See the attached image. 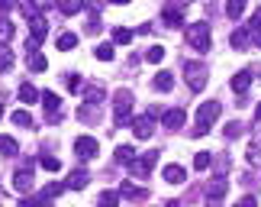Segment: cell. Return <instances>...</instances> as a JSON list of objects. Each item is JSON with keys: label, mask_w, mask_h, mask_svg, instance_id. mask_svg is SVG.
I'll use <instances>...</instances> for the list:
<instances>
[{"label": "cell", "mask_w": 261, "mask_h": 207, "mask_svg": "<svg viewBox=\"0 0 261 207\" xmlns=\"http://www.w3.org/2000/svg\"><path fill=\"white\" fill-rule=\"evenodd\" d=\"M133 104H136V97H133V91H129V87H119V91L113 94V120H116L119 126L133 120Z\"/></svg>", "instance_id": "6da1fadb"}, {"label": "cell", "mask_w": 261, "mask_h": 207, "mask_svg": "<svg viewBox=\"0 0 261 207\" xmlns=\"http://www.w3.org/2000/svg\"><path fill=\"white\" fill-rule=\"evenodd\" d=\"M184 39L197 49V52H206V49H210V39H213V36H210V23H203V19L187 23L184 26Z\"/></svg>", "instance_id": "7a4b0ae2"}, {"label": "cell", "mask_w": 261, "mask_h": 207, "mask_svg": "<svg viewBox=\"0 0 261 207\" xmlns=\"http://www.w3.org/2000/svg\"><path fill=\"white\" fill-rule=\"evenodd\" d=\"M184 68V78H187V87L190 91H203L206 87V78H210V68L203 62H180Z\"/></svg>", "instance_id": "3957f363"}, {"label": "cell", "mask_w": 261, "mask_h": 207, "mask_svg": "<svg viewBox=\"0 0 261 207\" xmlns=\"http://www.w3.org/2000/svg\"><path fill=\"white\" fill-rule=\"evenodd\" d=\"M219 113H223V104H219V101H206V104H200V110H197V123L210 130V126L219 120Z\"/></svg>", "instance_id": "277c9868"}, {"label": "cell", "mask_w": 261, "mask_h": 207, "mask_svg": "<svg viewBox=\"0 0 261 207\" xmlns=\"http://www.w3.org/2000/svg\"><path fill=\"white\" fill-rule=\"evenodd\" d=\"M97 140L94 136H77L74 140V152H77V159H84V162H90V159H97Z\"/></svg>", "instance_id": "5b68a950"}, {"label": "cell", "mask_w": 261, "mask_h": 207, "mask_svg": "<svg viewBox=\"0 0 261 207\" xmlns=\"http://www.w3.org/2000/svg\"><path fill=\"white\" fill-rule=\"evenodd\" d=\"M155 162H158V152H142V155H136V159H133V175H136V178H145V175L155 169Z\"/></svg>", "instance_id": "8992f818"}, {"label": "cell", "mask_w": 261, "mask_h": 207, "mask_svg": "<svg viewBox=\"0 0 261 207\" xmlns=\"http://www.w3.org/2000/svg\"><path fill=\"white\" fill-rule=\"evenodd\" d=\"M133 133H136V140H148L152 136V130H155V117H148V113H142V117H133Z\"/></svg>", "instance_id": "52a82bcc"}, {"label": "cell", "mask_w": 261, "mask_h": 207, "mask_svg": "<svg viewBox=\"0 0 261 207\" xmlns=\"http://www.w3.org/2000/svg\"><path fill=\"white\" fill-rule=\"evenodd\" d=\"M226 191H229V181H226V175H216V178L206 185V201H210V204L223 201V198H226Z\"/></svg>", "instance_id": "ba28073f"}, {"label": "cell", "mask_w": 261, "mask_h": 207, "mask_svg": "<svg viewBox=\"0 0 261 207\" xmlns=\"http://www.w3.org/2000/svg\"><path fill=\"white\" fill-rule=\"evenodd\" d=\"M13 188H16L19 194H29V191H33V188H36L33 169H26V165H23V169H16V175H13Z\"/></svg>", "instance_id": "9c48e42d"}, {"label": "cell", "mask_w": 261, "mask_h": 207, "mask_svg": "<svg viewBox=\"0 0 261 207\" xmlns=\"http://www.w3.org/2000/svg\"><path fill=\"white\" fill-rule=\"evenodd\" d=\"M42 104H45V110H48V120H62V97H58L55 91H42Z\"/></svg>", "instance_id": "30bf717a"}, {"label": "cell", "mask_w": 261, "mask_h": 207, "mask_svg": "<svg viewBox=\"0 0 261 207\" xmlns=\"http://www.w3.org/2000/svg\"><path fill=\"white\" fill-rule=\"evenodd\" d=\"M187 120V113L180 110V107H171V110H165L162 113V123H165V130H180Z\"/></svg>", "instance_id": "8fae6325"}, {"label": "cell", "mask_w": 261, "mask_h": 207, "mask_svg": "<svg viewBox=\"0 0 261 207\" xmlns=\"http://www.w3.org/2000/svg\"><path fill=\"white\" fill-rule=\"evenodd\" d=\"M162 178L165 181H171V185H180V181H187V172H184V165H165L162 169Z\"/></svg>", "instance_id": "7c38bea8"}, {"label": "cell", "mask_w": 261, "mask_h": 207, "mask_svg": "<svg viewBox=\"0 0 261 207\" xmlns=\"http://www.w3.org/2000/svg\"><path fill=\"white\" fill-rule=\"evenodd\" d=\"M248 39H252V33H248V26H236V29H232V36H229V45L242 52V49L248 45Z\"/></svg>", "instance_id": "4fadbf2b"}, {"label": "cell", "mask_w": 261, "mask_h": 207, "mask_svg": "<svg viewBox=\"0 0 261 207\" xmlns=\"http://www.w3.org/2000/svg\"><path fill=\"white\" fill-rule=\"evenodd\" d=\"M229 87H232L236 94H245L248 87H252V72H239V75H232V81H229Z\"/></svg>", "instance_id": "5bb4252c"}, {"label": "cell", "mask_w": 261, "mask_h": 207, "mask_svg": "<svg viewBox=\"0 0 261 207\" xmlns=\"http://www.w3.org/2000/svg\"><path fill=\"white\" fill-rule=\"evenodd\" d=\"M26 68L39 75V72H45V68H48V58L42 52H26Z\"/></svg>", "instance_id": "9a60e30c"}, {"label": "cell", "mask_w": 261, "mask_h": 207, "mask_svg": "<svg viewBox=\"0 0 261 207\" xmlns=\"http://www.w3.org/2000/svg\"><path fill=\"white\" fill-rule=\"evenodd\" d=\"M87 181H90V172H84V169H74L71 175H68V188H71V191L87 188Z\"/></svg>", "instance_id": "2e32d148"}, {"label": "cell", "mask_w": 261, "mask_h": 207, "mask_svg": "<svg viewBox=\"0 0 261 207\" xmlns=\"http://www.w3.org/2000/svg\"><path fill=\"white\" fill-rule=\"evenodd\" d=\"M152 84H155V91H162V94H168L174 87V75L171 72H158L155 78H152Z\"/></svg>", "instance_id": "e0dca14e"}, {"label": "cell", "mask_w": 261, "mask_h": 207, "mask_svg": "<svg viewBox=\"0 0 261 207\" xmlns=\"http://www.w3.org/2000/svg\"><path fill=\"white\" fill-rule=\"evenodd\" d=\"M245 7H248V0H229V4H226V16L239 23V19L245 16Z\"/></svg>", "instance_id": "ac0fdd59"}, {"label": "cell", "mask_w": 261, "mask_h": 207, "mask_svg": "<svg viewBox=\"0 0 261 207\" xmlns=\"http://www.w3.org/2000/svg\"><path fill=\"white\" fill-rule=\"evenodd\" d=\"M119 194H123V198H129V201H145V188H139V185H133V181H123Z\"/></svg>", "instance_id": "d6986e66"}, {"label": "cell", "mask_w": 261, "mask_h": 207, "mask_svg": "<svg viewBox=\"0 0 261 207\" xmlns=\"http://www.w3.org/2000/svg\"><path fill=\"white\" fill-rule=\"evenodd\" d=\"M16 152H19V143L13 136H0V155H4V159H13Z\"/></svg>", "instance_id": "ffe728a7"}, {"label": "cell", "mask_w": 261, "mask_h": 207, "mask_svg": "<svg viewBox=\"0 0 261 207\" xmlns=\"http://www.w3.org/2000/svg\"><path fill=\"white\" fill-rule=\"evenodd\" d=\"M55 7L62 10L65 16H74V13H81V7H84V0H55Z\"/></svg>", "instance_id": "44dd1931"}, {"label": "cell", "mask_w": 261, "mask_h": 207, "mask_svg": "<svg viewBox=\"0 0 261 207\" xmlns=\"http://www.w3.org/2000/svg\"><path fill=\"white\" fill-rule=\"evenodd\" d=\"M19 101H23V104H36V101H42V94L26 81V84H19Z\"/></svg>", "instance_id": "7402d4cb"}, {"label": "cell", "mask_w": 261, "mask_h": 207, "mask_svg": "<svg viewBox=\"0 0 261 207\" xmlns=\"http://www.w3.org/2000/svg\"><path fill=\"white\" fill-rule=\"evenodd\" d=\"M133 29H126V26H116L113 29V45H129V42H133Z\"/></svg>", "instance_id": "603a6c76"}, {"label": "cell", "mask_w": 261, "mask_h": 207, "mask_svg": "<svg viewBox=\"0 0 261 207\" xmlns=\"http://www.w3.org/2000/svg\"><path fill=\"white\" fill-rule=\"evenodd\" d=\"M136 149H133V146H119V149H116V162L119 165H133V159H136Z\"/></svg>", "instance_id": "cb8c5ba5"}, {"label": "cell", "mask_w": 261, "mask_h": 207, "mask_svg": "<svg viewBox=\"0 0 261 207\" xmlns=\"http://www.w3.org/2000/svg\"><path fill=\"white\" fill-rule=\"evenodd\" d=\"M81 94H84V101H87V104H100V101H103V91H100L97 84H84V91H81Z\"/></svg>", "instance_id": "d4e9b609"}, {"label": "cell", "mask_w": 261, "mask_h": 207, "mask_svg": "<svg viewBox=\"0 0 261 207\" xmlns=\"http://www.w3.org/2000/svg\"><path fill=\"white\" fill-rule=\"evenodd\" d=\"M94 55L100 58V62H113V55H116V52H113V42H100V45L94 49Z\"/></svg>", "instance_id": "484cf974"}, {"label": "cell", "mask_w": 261, "mask_h": 207, "mask_svg": "<svg viewBox=\"0 0 261 207\" xmlns=\"http://www.w3.org/2000/svg\"><path fill=\"white\" fill-rule=\"evenodd\" d=\"M213 159H216V155H210V152H197L194 155V169L197 172H206L210 165H213Z\"/></svg>", "instance_id": "4316f807"}, {"label": "cell", "mask_w": 261, "mask_h": 207, "mask_svg": "<svg viewBox=\"0 0 261 207\" xmlns=\"http://www.w3.org/2000/svg\"><path fill=\"white\" fill-rule=\"evenodd\" d=\"M245 159L252 162V165H258V162H261V140H252V143H248V149H245Z\"/></svg>", "instance_id": "83f0119b"}, {"label": "cell", "mask_w": 261, "mask_h": 207, "mask_svg": "<svg viewBox=\"0 0 261 207\" xmlns=\"http://www.w3.org/2000/svg\"><path fill=\"white\" fill-rule=\"evenodd\" d=\"M97 207H119V191H103L97 198Z\"/></svg>", "instance_id": "f1b7e54d"}, {"label": "cell", "mask_w": 261, "mask_h": 207, "mask_svg": "<svg viewBox=\"0 0 261 207\" xmlns=\"http://www.w3.org/2000/svg\"><path fill=\"white\" fill-rule=\"evenodd\" d=\"M10 39H13V23L7 16H0V45H7Z\"/></svg>", "instance_id": "f546056e"}, {"label": "cell", "mask_w": 261, "mask_h": 207, "mask_svg": "<svg viewBox=\"0 0 261 207\" xmlns=\"http://www.w3.org/2000/svg\"><path fill=\"white\" fill-rule=\"evenodd\" d=\"M77 120H84V123H97V104H90V107H77Z\"/></svg>", "instance_id": "4dcf8cb0"}, {"label": "cell", "mask_w": 261, "mask_h": 207, "mask_svg": "<svg viewBox=\"0 0 261 207\" xmlns=\"http://www.w3.org/2000/svg\"><path fill=\"white\" fill-rule=\"evenodd\" d=\"M165 23H168V26H184V13H180V10H174V7H168V10H165Z\"/></svg>", "instance_id": "1f68e13d"}, {"label": "cell", "mask_w": 261, "mask_h": 207, "mask_svg": "<svg viewBox=\"0 0 261 207\" xmlns=\"http://www.w3.org/2000/svg\"><path fill=\"white\" fill-rule=\"evenodd\" d=\"M39 165H42L45 172H52V175H55V172H62V162H58L55 155H42V159H39Z\"/></svg>", "instance_id": "d6a6232c"}, {"label": "cell", "mask_w": 261, "mask_h": 207, "mask_svg": "<svg viewBox=\"0 0 261 207\" xmlns=\"http://www.w3.org/2000/svg\"><path fill=\"white\" fill-rule=\"evenodd\" d=\"M13 68V52L7 45H0V72H10Z\"/></svg>", "instance_id": "836d02e7"}, {"label": "cell", "mask_w": 261, "mask_h": 207, "mask_svg": "<svg viewBox=\"0 0 261 207\" xmlns=\"http://www.w3.org/2000/svg\"><path fill=\"white\" fill-rule=\"evenodd\" d=\"M16 126H33V113L29 110H13V117H10Z\"/></svg>", "instance_id": "e575fe53"}, {"label": "cell", "mask_w": 261, "mask_h": 207, "mask_svg": "<svg viewBox=\"0 0 261 207\" xmlns=\"http://www.w3.org/2000/svg\"><path fill=\"white\" fill-rule=\"evenodd\" d=\"M74 45H77L74 33H62V36H58V49H62V52H68V49H74Z\"/></svg>", "instance_id": "d590c367"}, {"label": "cell", "mask_w": 261, "mask_h": 207, "mask_svg": "<svg viewBox=\"0 0 261 207\" xmlns=\"http://www.w3.org/2000/svg\"><path fill=\"white\" fill-rule=\"evenodd\" d=\"M65 188H68V185H58V181H52V185H45L42 198H45V201H52V198H58V194H62Z\"/></svg>", "instance_id": "8d00e7d4"}, {"label": "cell", "mask_w": 261, "mask_h": 207, "mask_svg": "<svg viewBox=\"0 0 261 207\" xmlns=\"http://www.w3.org/2000/svg\"><path fill=\"white\" fill-rule=\"evenodd\" d=\"M162 58H165V45H152V49L145 52V62H152V65H158Z\"/></svg>", "instance_id": "74e56055"}, {"label": "cell", "mask_w": 261, "mask_h": 207, "mask_svg": "<svg viewBox=\"0 0 261 207\" xmlns=\"http://www.w3.org/2000/svg\"><path fill=\"white\" fill-rule=\"evenodd\" d=\"M242 133H245V126L239 123V120H229L226 123V136H229V140H236V136H242Z\"/></svg>", "instance_id": "f35d334b"}, {"label": "cell", "mask_w": 261, "mask_h": 207, "mask_svg": "<svg viewBox=\"0 0 261 207\" xmlns=\"http://www.w3.org/2000/svg\"><path fill=\"white\" fill-rule=\"evenodd\" d=\"M65 84H68V91H74V94H81V91H84V84L77 81V75H65Z\"/></svg>", "instance_id": "ab89813d"}, {"label": "cell", "mask_w": 261, "mask_h": 207, "mask_svg": "<svg viewBox=\"0 0 261 207\" xmlns=\"http://www.w3.org/2000/svg\"><path fill=\"white\" fill-rule=\"evenodd\" d=\"M100 29H103V26H100V16H97V13H90V19H87V33H90V36H97Z\"/></svg>", "instance_id": "60d3db41"}, {"label": "cell", "mask_w": 261, "mask_h": 207, "mask_svg": "<svg viewBox=\"0 0 261 207\" xmlns=\"http://www.w3.org/2000/svg\"><path fill=\"white\" fill-rule=\"evenodd\" d=\"M19 207H48V201L45 198H23V204Z\"/></svg>", "instance_id": "b9f144b4"}, {"label": "cell", "mask_w": 261, "mask_h": 207, "mask_svg": "<svg viewBox=\"0 0 261 207\" xmlns=\"http://www.w3.org/2000/svg\"><path fill=\"white\" fill-rule=\"evenodd\" d=\"M213 165H216L219 172H226V169H229V159H226V155H216V159H213Z\"/></svg>", "instance_id": "7bdbcfd3"}, {"label": "cell", "mask_w": 261, "mask_h": 207, "mask_svg": "<svg viewBox=\"0 0 261 207\" xmlns=\"http://www.w3.org/2000/svg\"><path fill=\"white\" fill-rule=\"evenodd\" d=\"M239 207H258V201L252 198V194H245V198H242V201H239Z\"/></svg>", "instance_id": "ee69618b"}, {"label": "cell", "mask_w": 261, "mask_h": 207, "mask_svg": "<svg viewBox=\"0 0 261 207\" xmlns=\"http://www.w3.org/2000/svg\"><path fill=\"white\" fill-rule=\"evenodd\" d=\"M16 0H0V13H7V10H13Z\"/></svg>", "instance_id": "f6af8a7d"}, {"label": "cell", "mask_w": 261, "mask_h": 207, "mask_svg": "<svg viewBox=\"0 0 261 207\" xmlns=\"http://www.w3.org/2000/svg\"><path fill=\"white\" fill-rule=\"evenodd\" d=\"M203 133H210V130H206V126H200V123L194 126V130H190V136H203Z\"/></svg>", "instance_id": "bcb514c9"}, {"label": "cell", "mask_w": 261, "mask_h": 207, "mask_svg": "<svg viewBox=\"0 0 261 207\" xmlns=\"http://www.w3.org/2000/svg\"><path fill=\"white\" fill-rule=\"evenodd\" d=\"M48 4H52V0H33V7H36V10H42V7H48Z\"/></svg>", "instance_id": "7dc6e473"}, {"label": "cell", "mask_w": 261, "mask_h": 207, "mask_svg": "<svg viewBox=\"0 0 261 207\" xmlns=\"http://www.w3.org/2000/svg\"><path fill=\"white\" fill-rule=\"evenodd\" d=\"M252 39H255V45H261V29H255V33H252Z\"/></svg>", "instance_id": "c3c4849f"}, {"label": "cell", "mask_w": 261, "mask_h": 207, "mask_svg": "<svg viewBox=\"0 0 261 207\" xmlns=\"http://www.w3.org/2000/svg\"><path fill=\"white\" fill-rule=\"evenodd\" d=\"M255 120H258V123H261V104H258V107H255Z\"/></svg>", "instance_id": "681fc988"}, {"label": "cell", "mask_w": 261, "mask_h": 207, "mask_svg": "<svg viewBox=\"0 0 261 207\" xmlns=\"http://www.w3.org/2000/svg\"><path fill=\"white\" fill-rule=\"evenodd\" d=\"M110 4H116V7H126V4H129V0H110Z\"/></svg>", "instance_id": "f907efd6"}, {"label": "cell", "mask_w": 261, "mask_h": 207, "mask_svg": "<svg viewBox=\"0 0 261 207\" xmlns=\"http://www.w3.org/2000/svg\"><path fill=\"white\" fill-rule=\"evenodd\" d=\"M97 4H100V0H90V7H97Z\"/></svg>", "instance_id": "816d5d0a"}, {"label": "cell", "mask_w": 261, "mask_h": 207, "mask_svg": "<svg viewBox=\"0 0 261 207\" xmlns=\"http://www.w3.org/2000/svg\"><path fill=\"white\" fill-rule=\"evenodd\" d=\"M0 113H4V110H0Z\"/></svg>", "instance_id": "f5cc1de1"}]
</instances>
